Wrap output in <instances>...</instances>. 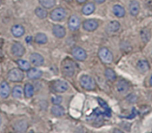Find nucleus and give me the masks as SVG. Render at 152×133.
Wrapping results in <instances>:
<instances>
[{"label":"nucleus","mask_w":152,"mask_h":133,"mask_svg":"<svg viewBox=\"0 0 152 133\" xmlns=\"http://www.w3.org/2000/svg\"><path fill=\"white\" fill-rule=\"evenodd\" d=\"M72 55L76 60L80 61H84L87 56L86 51L81 47H79V46H75L74 48H72Z\"/></svg>","instance_id":"5"},{"label":"nucleus","mask_w":152,"mask_h":133,"mask_svg":"<svg viewBox=\"0 0 152 133\" xmlns=\"http://www.w3.org/2000/svg\"><path fill=\"white\" fill-rule=\"evenodd\" d=\"M30 61L32 64L37 67H40L43 65L44 63V58L41 55L38 53H32L30 55Z\"/></svg>","instance_id":"11"},{"label":"nucleus","mask_w":152,"mask_h":133,"mask_svg":"<svg viewBox=\"0 0 152 133\" xmlns=\"http://www.w3.org/2000/svg\"><path fill=\"white\" fill-rule=\"evenodd\" d=\"M113 12L116 17H123L125 14V10L122 6L119 5H114L113 8Z\"/></svg>","instance_id":"21"},{"label":"nucleus","mask_w":152,"mask_h":133,"mask_svg":"<svg viewBox=\"0 0 152 133\" xmlns=\"http://www.w3.org/2000/svg\"><path fill=\"white\" fill-rule=\"evenodd\" d=\"M39 2H40V5L46 9L52 8V7L55 6V2H56L55 0H40Z\"/></svg>","instance_id":"30"},{"label":"nucleus","mask_w":152,"mask_h":133,"mask_svg":"<svg viewBox=\"0 0 152 133\" xmlns=\"http://www.w3.org/2000/svg\"><path fill=\"white\" fill-rule=\"evenodd\" d=\"M12 96L16 99H20L23 96V88L21 86L17 85L14 86L12 90Z\"/></svg>","instance_id":"25"},{"label":"nucleus","mask_w":152,"mask_h":133,"mask_svg":"<svg viewBox=\"0 0 152 133\" xmlns=\"http://www.w3.org/2000/svg\"><path fill=\"white\" fill-rule=\"evenodd\" d=\"M47 37L43 33H38L34 37V41L38 44H45L47 42Z\"/></svg>","instance_id":"23"},{"label":"nucleus","mask_w":152,"mask_h":133,"mask_svg":"<svg viewBox=\"0 0 152 133\" xmlns=\"http://www.w3.org/2000/svg\"><path fill=\"white\" fill-rule=\"evenodd\" d=\"M95 5L93 3H87L84 5V6L82 8V12L83 14L85 15H90V14H93L95 11Z\"/></svg>","instance_id":"22"},{"label":"nucleus","mask_w":152,"mask_h":133,"mask_svg":"<svg viewBox=\"0 0 152 133\" xmlns=\"http://www.w3.org/2000/svg\"><path fill=\"white\" fill-rule=\"evenodd\" d=\"M28 126V122L25 120H21V121H19L14 124V129L16 132H26L27 130Z\"/></svg>","instance_id":"14"},{"label":"nucleus","mask_w":152,"mask_h":133,"mask_svg":"<svg viewBox=\"0 0 152 133\" xmlns=\"http://www.w3.org/2000/svg\"><path fill=\"white\" fill-rule=\"evenodd\" d=\"M137 68L140 73H145L150 70V65L146 60H140L137 63Z\"/></svg>","instance_id":"16"},{"label":"nucleus","mask_w":152,"mask_h":133,"mask_svg":"<svg viewBox=\"0 0 152 133\" xmlns=\"http://www.w3.org/2000/svg\"><path fill=\"white\" fill-rule=\"evenodd\" d=\"M104 74L106 78L109 81L113 82L116 79V73L114 72L113 70L110 69V68H107V69L105 70Z\"/></svg>","instance_id":"26"},{"label":"nucleus","mask_w":152,"mask_h":133,"mask_svg":"<svg viewBox=\"0 0 152 133\" xmlns=\"http://www.w3.org/2000/svg\"><path fill=\"white\" fill-rule=\"evenodd\" d=\"M1 124H2V118H1V116H0V127H1Z\"/></svg>","instance_id":"38"},{"label":"nucleus","mask_w":152,"mask_h":133,"mask_svg":"<svg viewBox=\"0 0 152 133\" xmlns=\"http://www.w3.org/2000/svg\"><path fill=\"white\" fill-rule=\"evenodd\" d=\"M24 94L26 97L31 98L34 95V87L32 85L26 84L24 87Z\"/></svg>","instance_id":"24"},{"label":"nucleus","mask_w":152,"mask_h":133,"mask_svg":"<svg viewBox=\"0 0 152 133\" xmlns=\"http://www.w3.org/2000/svg\"><path fill=\"white\" fill-rule=\"evenodd\" d=\"M11 88L7 82H2L0 84V96L3 99L8 98L10 95Z\"/></svg>","instance_id":"12"},{"label":"nucleus","mask_w":152,"mask_h":133,"mask_svg":"<svg viewBox=\"0 0 152 133\" xmlns=\"http://www.w3.org/2000/svg\"><path fill=\"white\" fill-rule=\"evenodd\" d=\"M17 64H18L19 68L23 71H28L31 68V64L28 62L27 61H25L23 59H19L17 61Z\"/></svg>","instance_id":"29"},{"label":"nucleus","mask_w":152,"mask_h":133,"mask_svg":"<svg viewBox=\"0 0 152 133\" xmlns=\"http://www.w3.org/2000/svg\"><path fill=\"white\" fill-rule=\"evenodd\" d=\"M99 56L100 59L106 64H110L113 60V56L110 51L106 47H102L99 51Z\"/></svg>","instance_id":"4"},{"label":"nucleus","mask_w":152,"mask_h":133,"mask_svg":"<svg viewBox=\"0 0 152 133\" xmlns=\"http://www.w3.org/2000/svg\"><path fill=\"white\" fill-rule=\"evenodd\" d=\"M35 14L40 19H45L47 17V11L42 8H37L35 10Z\"/></svg>","instance_id":"31"},{"label":"nucleus","mask_w":152,"mask_h":133,"mask_svg":"<svg viewBox=\"0 0 152 133\" xmlns=\"http://www.w3.org/2000/svg\"><path fill=\"white\" fill-rule=\"evenodd\" d=\"M8 78L10 81L14 82H21L24 79V74L21 69L14 68L8 72Z\"/></svg>","instance_id":"3"},{"label":"nucleus","mask_w":152,"mask_h":133,"mask_svg":"<svg viewBox=\"0 0 152 133\" xmlns=\"http://www.w3.org/2000/svg\"><path fill=\"white\" fill-rule=\"evenodd\" d=\"M83 27L87 32H93L99 27V23L95 20H87L83 23Z\"/></svg>","instance_id":"10"},{"label":"nucleus","mask_w":152,"mask_h":133,"mask_svg":"<svg viewBox=\"0 0 152 133\" xmlns=\"http://www.w3.org/2000/svg\"><path fill=\"white\" fill-rule=\"evenodd\" d=\"M99 103H100L101 105H102V107H103L104 109H108L107 105L106 103H105L104 102L102 99H99Z\"/></svg>","instance_id":"33"},{"label":"nucleus","mask_w":152,"mask_h":133,"mask_svg":"<svg viewBox=\"0 0 152 133\" xmlns=\"http://www.w3.org/2000/svg\"><path fill=\"white\" fill-rule=\"evenodd\" d=\"M11 52L16 57H22L26 52L24 46L20 43H15L12 45L11 47Z\"/></svg>","instance_id":"8"},{"label":"nucleus","mask_w":152,"mask_h":133,"mask_svg":"<svg viewBox=\"0 0 152 133\" xmlns=\"http://www.w3.org/2000/svg\"><path fill=\"white\" fill-rule=\"evenodd\" d=\"M140 3H139L137 1L134 0V1L131 2V3H130V5H129V11L131 15L134 16V17L137 16L139 13H140Z\"/></svg>","instance_id":"19"},{"label":"nucleus","mask_w":152,"mask_h":133,"mask_svg":"<svg viewBox=\"0 0 152 133\" xmlns=\"http://www.w3.org/2000/svg\"><path fill=\"white\" fill-rule=\"evenodd\" d=\"M94 1L98 4H102V3H103V2H105V0H94Z\"/></svg>","instance_id":"34"},{"label":"nucleus","mask_w":152,"mask_h":133,"mask_svg":"<svg viewBox=\"0 0 152 133\" xmlns=\"http://www.w3.org/2000/svg\"><path fill=\"white\" fill-rule=\"evenodd\" d=\"M80 82L83 88L87 90H94L96 87V82L95 80L91 76L87 75H84L80 78Z\"/></svg>","instance_id":"2"},{"label":"nucleus","mask_w":152,"mask_h":133,"mask_svg":"<svg viewBox=\"0 0 152 133\" xmlns=\"http://www.w3.org/2000/svg\"><path fill=\"white\" fill-rule=\"evenodd\" d=\"M31 37H26V42H27V43H29V42L31 41Z\"/></svg>","instance_id":"37"},{"label":"nucleus","mask_w":152,"mask_h":133,"mask_svg":"<svg viewBox=\"0 0 152 133\" xmlns=\"http://www.w3.org/2000/svg\"><path fill=\"white\" fill-rule=\"evenodd\" d=\"M61 71L65 76H72L75 71V65L74 61L70 58H66L65 60H64L61 64Z\"/></svg>","instance_id":"1"},{"label":"nucleus","mask_w":152,"mask_h":133,"mask_svg":"<svg viewBox=\"0 0 152 133\" xmlns=\"http://www.w3.org/2000/svg\"><path fill=\"white\" fill-rule=\"evenodd\" d=\"M120 28V24L118 21H112L108 24L107 26V30L110 32H116Z\"/></svg>","instance_id":"28"},{"label":"nucleus","mask_w":152,"mask_h":133,"mask_svg":"<svg viewBox=\"0 0 152 133\" xmlns=\"http://www.w3.org/2000/svg\"><path fill=\"white\" fill-rule=\"evenodd\" d=\"M76 1L79 3H84L85 2H87V0H76Z\"/></svg>","instance_id":"35"},{"label":"nucleus","mask_w":152,"mask_h":133,"mask_svg":"<svg viewBox=\"0 0 152 133\" xmlns=\"http://www.w3.org/2000/svg\"><path fill=\"white\" fill-rule=\"evenodd\" d=\"M80 26H81V21H80V19L78 18L77 16L72 15L70 17V18L69 19L68 22V26L69 29L71 31H77L79 29Z\"/></svg>","instance_id":"9"},{"label":"nucleus","mask_w":152,"mask_h":133,"mask_svg":"<svg viewBox=\"0 0 152 133\" xmlns=\"http://www.w3.org/2000/svg\"><path fill=\"white\" fill-rule=\"evenodd\" d=\"M63 98L61 96H55L52 98V103L54 105H60L62 103Z\"/></svg>","instance_id":"32"},{"label":"nucleus","mask_w":152,"mask_h":133,"mask_svg":"<svg viewBox=\"0 0 152 133\" xmlns=\"http://www.w3.org/2000/svg\"><path fill=\"white\" fill-rule=\"evenodd\" d=\"M52 32L54 35L58 38H62L66 35V29L61 25H55L52 27Z\"/></svg>","instance_id":"13"},{"label":"nucleus","mask_w":152,"mask_h":133,"mask_svg":"<svg viewBox=\"0 0 152 133\" xmlns=\"http://www.w3.org/2000/svg\"><path fill=\"white\" fill-rule=\"evenodd\" d=\"M51 112H52V115H55V117H61L65 114V110L60 105H55V106L52 108Z\"/></svg>","instance_id":"20"},{"label":"nucleus","mask_w":152,"mask_h":133,"mask_svg":"<svg viewBox=\"0 0 152 133\" xmlns=\"http://www.w3.org/2000/svg\"><path fill=\"white\" fill-rule=\"evenodd\" d=\"M140 36H141V38L142 40V41L144 42H148L149 40L151 39V32L149 29H144L141 31L140 32Z\"/></svg>","instance_id":"27"},{"label":"nucleus","mask_w":152,"mask_h":133,"mask_svg":"<svg viewBox=\"0 0 152 133\" xmlns=\"http://www.w3.org/2000/svg\"><path fill=\"white\" fill-rule=\"evenodd\" d=\"M68 84L66 82L61 81V80L54 82L53 84H52V90L58 93H64L68 90Z\"/></svg>","instance_id":"7"},{"label":"nucleus","mask_w":152,"mask_h":133,"mask_svg":"<svg viewBox=\"0 0 152 133\" xmlns=\"http://www.w3.org/2000/svg\"><path fill=\"white\" fill-rule=\"evenodd\" d=\"M149 84H150V85L152 87V75L151 76L150 79H149Z\"/></svg>","instance_id":"36"},{"label":"nucleus","mask_w":152,"mask_h":133,"mask_svg":"<svg viewBox=\"0 0 152 133\" xmlns=\"http://www.w3.org/2000/svg\"><path fill=\"white\" fill-rule=\"evenodd\" d=\"M42 75H43V72L40 70L35 69V68H31V69L30 68L27 73L28 78L33 80L40 79L42 76Z\"/></svg>","instance_id":"15"},{"label":"nucleus","mask_w":152,"mask_h":133,"mask_svg":"<svg viewBox=\"0 0 152 133\" xmlns=\"http://www.w3.org/2000/svg\"><path fill=\"white\" fill-rule=\"evenodd\" d=\"M11 33L14 37H20L24 35L25 29L21 25H14L11 28Z\"/></svg>","instance_id":"17"},{"label":"nucleus","mask_w":152,"mask_h":133,"mask_svg":"<svg viewBox=\"0 0 152 133\" xmlns=\"http://www.w3.org/2000/svg\"><path fill=\"white\" fill-rule=\"evenodd\" d=\"M66 13L64 8H58L52 11L50 14V17L54 21H61L66 17Z\"/></svg>","instance_id":"6"},{"label":"nucleus","mask_w":152,"mask_h":133,"mask_svg":"<svg viewBox=\"0 0 152 133\" xmlns=\"http://www.w3.org/2000/svg\"><path fill=\"white\" fill-rule=\"evenodd\" d=\"M129 89V85L125 80H120L116 85V90L119 93H126Z\"/></svg>","instance_id":"18"}]
</instances>
